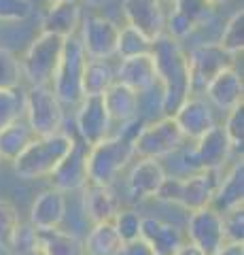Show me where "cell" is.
Listing matches in <instances>:
<instances>
[{
	"instance_id": "26",
	"label": "cell",
	"mask_w": 244,
	"mask_h": 255,
	"mask_svg": "<svg viewBox=\"0 0 244 255\" xmlns=\"http://www.w3.org/2000/svg\"><path fill=\"white\" fill-rule=\"evenodd\" d=\"M85 255H119L123 241L117 234L113 221L93 223L83 241Z\"/></svg>"
},
{
	"instance_id": "3",
	"label": "cell",
	"mask_w": 244,
	"mask_h": 255,
	"mask_svg": "<svg viewBox=\"0 0 244 255\" xmlns=\"http://www.w3.org/2000/svg\"><path fill=\"white\" fill-rule=\"evenodd\" d=\"M75 134L58 132L53 136H36L21 153L13 159V170L23 181L49 179L58 164L66 157L75 142Z\"/></svg>"
},
{
	"instance_id": "24",
	"label": "cell",
	"mask_w": 244,
	"mask_h": 255,
	"mask_svg": "<svg viewBox=\"0 0 244 255\" xmlns=\"http://www.w3.org/2000/svg\"><path fill=\"white\" fill-rule=\"evenodd\" d=\"M83 19V11L79 2H53L45 13L43 32H51L62 38H70L79 34Z\"/></svg>"
},
{
	"instance_id": "51",
	"label": "cell",
	"mask_w": 244,
	"mask_h": 255,
	"mask_svg": "<svg viewBox=\"0 0 244 255\" xmlns=\"http://www.w3.org/2000/svg\"><path fill=\"white\" fill-rule=\"evenodd\" d=\"M2 162H4V159H2V157H0V168H2Z\"/></svg>"
},
{
	"instance_id": "9",
	"label": "cell",
	"mask_w": 244,
	"mask_h": 255,
	"mask_svg": "<svg viewBox=\"0 0 244 255\" xmlns=\"http://www.w3.org/2000/svg\"><path fill=\"white\" fill-rule=\"evenodd\" d=\"M185 138L180 134L178 126L174 124L172 117H162L157 122L143 124L138 130L136 138H134V151L138 157H149V159H163L176 149L185 145Z\"/></svg>"
},
{
	"instance_id": "13",
	"label": "cell",
	"mask_w": 244,
	"mask_h": 255,
	"mask_svg": "<svg viewBox=\"0 0 244 255\" xmlns=\"http://www.w3.org/2000/svg\"><path fill=\"white\" fill-rule=\"evenodd\" d=\"M87 151H89L87 145H83L79 138H75L66 157L58 164V168L53 170L49 177L53 183V189L62 191V194H73V191H81L89 183Z\"/></svg>"
},
{
	"instance_id": "6",
	"label": "cell",
	"mask_w": 244,
	"mask_h": 255,
	"mask_svg": "<svg viewBox=\"0 0 244 255\" xmlns=\"http://www.w3.org/2000/svg\"><path fill=\"white\" fill-rule=\"evenodd\" d=\"M85 64H87V55L83 51L79 36L66 38L62 60L51 81V90L58 96V100L62 102L64 109H77V105L83 98L81 79H83Z\"/></svg>"
},
{
	"instance_id": "22",
	"label": "cell",
	"mask_w": 244,
	"mask_h": 255,
	"mask_svg": "<svg viewBox=\"0 0 244 255\" xmlns=\"http://www.w3.org/2000/svg\"><path fill=\"white\" fill-rule=\"evenodd\" d=\"M210 206L217 213H227L232 209L244 206V162L242 157L236 159L230 170L221 174V181L210 200Z\"/></svg>"
},
{
	"instance_id": "31",
	"label": "cell",
	"mask_w": 244,
	"mask_h": 255,
	"mask_svg": "<svg viewBox=\"0 0 244 255\" xmlns=\"http://www.w3.org/2000/svg\"><path fill=\"white\" fill-rule=\"evenodd\" d=\"M162 117H166V96H163V87L157 79L155 85L138 94V122L151 124Z\"/></svg>"
},
{
	"instance_id": "1",
	"label": "cell",
	"mask_w": 244,
	"mask_h": 255,
	"mask_svg": "<svg viewBox=\"0 0 244 255\" xmlns=\"http://www.w3.org/2000/svg\"><path fill=\"white\" fill-rule=\"evenodd\" d=\"M140 128H143V122L134 119V122L121 126L119 134H111L108 138L100 140L98 145L89 147V151H87L89 183L113 187L115 179L119 177L130 166L132 159L136 157L134 138H136Z\"/></svg>"
},
{
	"instance_id": "34",
	"label": "cell",
	"mask_w": 244,
	"mask_h": 255,
	"mask_svg": "<svg viewBox=\"0 0 244 255\" xmlns=\"http://www.w3.org/2000/svg\"><path fill=\"white\" fill-rule=\"evenodd\" d=\"M153 41L147 38L143 32L134 30L132 26H123L119 28V38H117V58H134V55H143V53H151Z\"/></svg>"
},
{
	"instance_id": "32",
	"label": "cell",
	"mask_w": 244,
	"mask_h": 255,
	"mask_svg": "<svg viewBox=\"0 0 244 255\" xmlns=\"http://www.w3.org/2000/svg\"><path fill=\"white\" fill-rule=\"evenodd\" d=\"M172 11L183 15L185 19L193 23L195 30H200L215 19L217 6L212 4L210 0H174V2H172Z\"/></svg>"
},
{
	"instance_id": "36",
	"label": "cell",
	"mask_w": 244,
	"mask_h": 255,
	"mask_svg": "<svg viewBox=\"0 0 244 255\" xmlns=\"http://www.w3.org/2000/svg\"><path fill=\"white\" fill-rule=\"evenodd\" d=\"M113 226L117 230V234L123 243L136 241L140 238V226H143V215L134 209H119L113 217Z\"/></svg>"
},
{
	"instance_id": "7",
	"label": "cell",
	"mask_w": 244,
	"mask_h": 255,
	"mask_svg": "<svg viewBox=\"0 0 244 255\" xmlns=\"http://www.w3.org/2000/svg\"><path fill=\"white\" fill-rule=\"evenodd\" d=\"M66 109L62 107L51 85H34L26 90V122L34 136H53L64 132Z\"/></svg>"
},
{
	"instance_id": "41",
	"label": "cell",
	"mask_w": 244,
	"mask_h": 255,
	"mask_svg": "<svg viewBox=\"0 0 244 255\" xmlns=\"http://www.w3.org/2000/svg\"><path fill=\"white\" fill-rule=\"evenodd\" d=\"M36 245H38V230L30 221H19V226L15 228V232H13L6 249H11V253L15 255V253L32 249V247H36Z\"/></svg>"
},
{
	"instance_id": "27",
	"label": "cell",
	"mask_w": 244,
	"mask_h": 255,
	"mask_svg": "<svg viewBox=\"0 0 244 255\" xmlns=\"http://www.w3.org/2000/svg\"><path fill=\"white\" fill-rule=\"evenodd\" d=\"M34 138L36 136H34L32 128L28 126L26 117L11 126H6L4 130H0V157H2L4 162H13Z\"/></svg>"
},
{
	"instance_id": "40",
	"label": "cell",
	"mask_w": 244,
	"mask_h": 255,
	"mask_svg": "<svg viewBox=\"0 0 244 255\" xmlns=\"http://www.w3.org/2000/svg\"><path fill=\"white\" fill-rule=\"evenodd\" d=\"M19 213L11 200L0 198V247H9V241L19 226Z\"/></svg>"
},
{
	"instance_id": "46",
	"label": "cell",
	"mask_w": 244,
	"mask_h": 255,
	"mask_svg": "<svg viewBox=\"0 0 244 255\" xmlns=\"http://www.w3.org/2000/svg\"><path fill=\"white\" fill-rule=\"evenodd\" d=\"M15 255H45V251L41 249V245H36V247H32V249L21 251V253H15Z\"/></svg>"
},
{
	"instance_id": "20",
	"label": "cell",
	"mask_w": 244,
	"mask_h": 255,
	"mask_svg": "<svg viewBox=\"0 0 244 255\" xmlns=\"http://www.w3.org/2000/svg\"><path fill=\"white\" fill-rule=\"evenodd\" d=\"M115 81L130 87L136 94L155 85L157 68H155L153 53H143V55H134V58L119 60V64L115 66Z\"/></svg>"
},
{
	"instance_id": "4",
	"label": "cell",
	"mask_w": 244,
	"mask_h": 255,
	"mask_svg": "<svg viewBox=\"0 0 244 255\" xmlns=\"http://www.w3.org/2000/svg\"><path fill=\"white\" fill-rule=\"evenodd\" d=\"M221 174L223 172L217 170H200L185 179L166 177L155 198L168 204H176L189 213L204 209V206H210V200L217 191L219 181H221Z\"/></svg>"
},
{
	"instance_id": "17",
	"label": "cell",
	"mask_w": 244,
	"mask_h": 255,
	"mask_svg": "<svg viewBox=\"0 0 244 255\" xmlns=\"http://www.w3.org/2000/svg\"><path fill=\"white\" fill-rule=\"evenodd\" d=\"M193 155L198 159L202 170H217L223 172V166L230 162V157L234 155L232 145L227 140L225 132L221 126H212L206 134H202L198 140L191 142Z\"/></svg>"
},
{
	"instance_id": "38",
	"label": "cell",
	"mask_w": 244,
	"mask_h": 255,
	"mask_svg": "<svg viewBox=\"0 0 244 255\" xmlns=\"http://www.w3.org/2000/svg\"><path fill=\"white\" fill-rule=\"evenodd\" d=\"M34 13L32 0H0V23L26 21Z\"/></svg>"
},
{
	"instance_id": "25",
	"label": "cell",
	"mask_w": 244,
	"mask_h": 255,
	"mask_svg": "<svg viewBox=\"0 0 244 255\" xmlns=\"http://www.w3.org/2000/svg\"><path fill=\"white\" fill-rule=\"evenodd\" d=\"M102 102H104L106 113L111 117L113 126L115 124L125 126V124L134 122V119H138V94L121 83L115 81L108 87V90L102 94Z\"/></svg>"
},
{
	"instance_id": "29",
	"label": "cell",
	"mask_w": 244,
	"mask_h": 255,
	"mask_svg": "<svg viewBox=\"0 0 244 255\" xmlns=\"http://www.w3.org/2000/svg\"><path fill=\"white\" fill-rule=\"evenodd\" d=\"M38 245H41L45 255H85L81 238L60 228L38 232Z\"/></svg>"
},
{
	"instance_id": "45",
	"label": "cell",
	"mask_w": 244,
	"mask_h": 255,
	"mask_svg": "<svg viewBox=\"0 0 244 255\" xmlns=\"http://www.w3.org/2000/svg\"><path fill=\"white\" fill-rule=\"evenodd\" d=\"M172 255H206V253H202L198 247H193L191 243H183Z\"/></svg>"
},
{
	"instance_id": "5",
	"label": "cell",
	"mask_w": 244,
	"mask_h": 255,
	"mask_svg": "<svg viewBox=\"0 0 244 255\" xmlns=\"http://www.w3.org/2000/svg\"><path fill=\"white\" fill-rule=\"evenodd\" d=\"M66 38L51 32H41L21 58V75L30 87L34 85H51L53 75L62 60Z\"/></svg>"
},
{
	"instance_id": "12",
	"label": "cell",
	"mask_w": 244,
	"mask_h": 255,
	"mask_svg": "<svg viewBox=\"0 0 244 255\" xmlns=\"http://www.w3.org/2000/svg\"><path fill=\"white\" fill-rule=\"evenodd\" d=\"M185 238L187 243L198 247L202 253L215 255L225 245L223 236V215L217 213L212 206L191 211L185 226Z\"/></svg>"
},
{
	"instance_id": "19",
	"label": "cell",
	"mask_w": 244,
	"mask_h": 255,
	"mask_svg": "<svg viewBox=\"0 0 244 255\" xmlns=\"http://www.w3.org/2000/svg\"><path fill=\"white\" fill-rule=\"evenodd\" d=\"M68 213V202H66V194H62L58 189H45L41 191L32 206H30V223L43 232V230H56L60 228L66 219Z\"/></svg>"
},
{
	"instance_id": "42",
	"label": "cell",
	"mask_w": 244,
	"mask_h": 255,
	"mask_svg": "<svg viewBox=\"0 0 244 255\" xmlns=\"http://www.w3.org/2000/svg\"><path fill=\"white\" fill-rule=\"evenodd\" d=\"M163 34H168L170 38H174V41H178V43H183L185 38L195 34V28H193L191 21L183 17V15L170 11V15H166V30H163Z\"/></svg>"
},
{
	"instance_id": "48",
	"label": "cell",
	"mask_w": 244,
	"mask_h": 255,
	"mask_svg": "<svg viewBox=\"0 0 244 255\" xmlns=\"http://www.w3.org/2000/svg\"><path fill=\"white\" fill-rule=\"evenodd\" d=\"M210 2H212V4H215V6H217V4H223V2H230V0H210Z\"/></svg>"
},
{
	"instance_id": "47",
	"label": "cell",
	"mask_w": 244,
	"mask_h": 255,
	"mask_svg": "<svg viewBox=\"0 0 244 255\" xmlns=\"http://www.w3.org/2000/svg\"><path fill=\"white\" fill-rule=\"evenodd\" d=\"M87 2H89L91 6H100V4H104L106 0H87Z\"/></svg>"
},
{
	"instance_id": "39",
	"label": "cell",
	"mask_w": 244,
	"mask_h": 255,
	"mask_svg": "<svg viewBox=\"0 0 244 255\" xmlns=\"http://www.w3.org/2000/svg\"><path fill=\"white\" fill-rule=\"evenodd\" d=\"M223 236L225 243L244 245V206L223 213Z\"/></svg>"
},
{
	"instance_id": "49",
	"label": "cell",
	"mask_w": 244,
	"mask_h": 255,
	"mask_svg": "<svg viewBox=\"0 0 244 255\" xmlns=\"http://www.w3.org/2000/svg\"><path fill=\"white\" fill-rule=\"evenodd\" d=\"M53 2H79V0H51V4Z\"/></svg>"
},
{
	"instance_id": "44",
	"label": "cell",
	"mask_w": 244,
	"mask_h": 255,
	"mask_svg": "<svg viewBox=\"0 0 244 255\" xmlns=\"http://www.w3.org/2000/svg\"><path fill=\"white\" fill-rule=\"evenodd\" d=\"M215 255H244V245H232L225 243L221 249H219Z\"/></svg>"
},
{
	"instance_id": "33",
	"label": "cell",
	"mask_w": 244,
	"mask_h": 255,
	"mask_svg": "<svg viewBox=\"0 0 244 255\" xmlns=\"http://www.w3.org/2000/svg\"><path fill=\"white\" fill-rule=\"evenodd\" d=\"M217 45L221 47L223 51L234 55V58L238 53H242V49H244V11L242 9L232 13V17L225 21Z\"/></svg>"
},
{
	"instance_id": "30",
	"label": "cell",
	"mask_w": 244,
	"mask_h": 255,
	"mask_svg": "<svg viewBox=\"0 0 244 255\" xmlns=\"http://www.w3.org/2000/svg\"><path fill=\"white\" fill-rule=\"evenodd\" d=\"M26 117V90L4 87L0 90V130Z\"/></svg>"
},
{
	"instance_id": "2",
	"label": "cell",
	"mask_w": 244,
	"mask_h": 255,
	"mask_svg": "<svg viewBox=\"0 0 244 255\" xmlns=\"http://www.w3.org/2000/svg\"><path fill=\"white\" fill-rule=\"evenodd\" d=\"M157 79L166 96V117H172L174 111L189 98V62L187 49L178 41L162 34L153 41L151 47Z\"/></svg>"
},
{
	"instance_id": "16",
	"label": "cell",
	"mask_w": 244,
	"mask_h": 255,
	"mask_svg": "<svg viewBox=\"0 0 244 255\" xmlns=\"http://www.w3.org/2000/svg\"><path fill=\"white\" fill-rule=\"evenodd\" d=\"M125 26L143 32L147 38L155 41L166 30V11L160 0H123L121 4Z\"/></svg>"
},
{
	"instance_id": "14",
	"label": "cell",
	"mask_w": 244,
	"mask_h": 255,
	"mask_svg": "<svg viewBox=\"0 0 244 255\" xmlns=\"http://www.w3.org/2000/svg\"><path fill=\"white\" fill-rule=\"evenodd\" d=\"M172 119H174V124L178 126V130L187 142L198 140L212 126H217L215 109L208 105L204 96H189L183 105L174 111Z\"/></svg>"
},
{
	"instance_id": "10",
	"label": "cell",
	"mask_w": 244,
	"mask_h": 255,
	"mask_svg": "<svg viewBox=\"0 0 244 255\" xmlns=\"http://www.w3.org/2000/svg\"><path fill=\"white\" fill-rule=\"evenodd\" d=\"M79 41L87 60H108L111 62L117 53V38L119 26L102 15H83L79 28Z\"/></svg>"
},
{
	"instance_id": "18",
	"label": "cell",
	"mask_w": 244,
	"mask_h": 255,
	"mask_svg": "<svg viewBox=\"0 0 244 255\" xmlns=\"http://www.w3.org/2000/svg\"><path fill=\"white\" fill-rule=\"evenodd\" d=\"M125 181H128V194L134 200H147L157 196L162 183L166 181V170L160 159L138 157V162L132 164Z\"/></svg>"
},
{
	"instance_id": "50",
	"label": "cell",
	"mask_w": 244,
	"mask_h": 255,
	"mask_svg": "<svg viewBox=\"0 0 244 255\" xmlns=\"http://www.w3.org/2000/svg\"><path fill=\"white\" fill-rule=\"evenodd\" d=\"M160 2H162V4H170V6H172V2H174V0H160Z\"/></svg>"
},
{
	"instance_id": "15",
	"label": "cell",
	"mask_w": 244,
	"mask_h": 255,
	"mask_svg": "<svg viewBox=\"0 0 244 255\" xmlns=\"http://www.w3.org/2000/svg\"><path fill=\"white\" fill-rule=\"evenodd\" d=\"M206 102L217 109L230 113L232 109L244 105V81L236 66H227L221 73H217L210 79V83L204 90Z\"/></svg>"
},
{
	"instance_id": "11",
	"label": "cell",
	"mask_w": 244,
	"mask_h": 255,
	"mask_svg": "<svg viewBox=\"0 0 244 255\" xmlns=\"http://www.w3.org/2000/svg\"><path fill=\"white\" fill-rule=\"evenodd\" d=\"M75 136L87 147L98 145L100 140L113 134V122L106 113L102 96H83L75 109Z\"/></svg>"
},
{
	"instance_id": "35",
	"label": "cell",
	"mask_w": 244,
	"mask_h": 255,
	"mask_svg": "<svg viewBox=\"0 0 244 255\" xmlns=\"http://www.w3.org/2000/svg\"><path fill=\"white\" fill-rule=\"evenodd\" d=\"M21 60L11 49L0 45V90L4 87H21Z\"/></svg>"
},
{
	"instance_id": "43",
	"label": "cell",
	"mask_w": 244,
	"mask_h": 255,
	"mask_svg": "<svg viewBox=\"0 0 244 255\" xmlns=\"http://www.w3.org/2000/svg\"><path fill=\"white\" fill-rule=\"evenodd\" d=\"M119 255H155V251L143 241V238H136V241L123 243Z\"/></svg>"
},
{
	"instance_id": "8",
	"label": "cell",
	"mask_w": 244,
	"mask_h": 255,
	"mask_svg": "<svg viewBox=\"0 0 244 255\" xmlns=\"http://www.w3.org/2000/svg\"><path fill=\"white\" fill-rule=\"evenodd\" d=\"M189 96H204L210 79L227 66H236V58L215 43H198L187 51Z\"/></svg>"
},
{
	"instance_id": "23",
	"label": "cell",
	"mask_w": 244,
	"mask_h": 255,
	"mask_svg": "<svg viewBox=\"0 0 244 255\" xmlns=\"http://www.w3.org/2000/svg\"><path fill=\"white\" fill-rule=\"evenodd\" d=\"M83 213L89 217L91 223H104L113 221V217L119 211V202L113 194V187L87 183L83 189Z\"/></svg>"
},
{
	"instance_id": "37",
	"label": "cell",
	"mask_w": 244,
	"mask_h": 255,
	"mask_svg": "<svg viewBox=\"0 0 244 255\" xmlns=\"http://www.w3.org/2000/svg\"><path fill=\"white\" fill-rule=\"evenodd\" d=\"M221 128H223L227 140H230L234 155L240 153V157H242V145H244V105L232 109L230 113L225 115V124Z\"/></svg>"
},
{
	"instance_id": "28",
	"label": "cell",
	"mask_w": 244,
	"mask_h": 255,
	"mask_svg": "<svg viewBox=\"0 0 244 255\" xmlns=\"http://www.w3.org/2000/svg\"><path fill=\"white\" fill-rule=\"evenodd\" d=\"M115 83V66L108 60H87L81 79L83 96H102Z\"/></svg>"
},
{
	"instance_id": "21",
	"label": "cell",
	"mask_w": 244,
	"mask_h": 255,
	"mask_svg": "<svg viewBox=\"0 0 244 255\" xmlns=\"http://www.w3.org/2000/svg\"><path fill=\"white\" fill-rule=\"evenodd\" d=\"M140 238L155 251V255H172L180 245L187 243L185 232L178 226L155 217H143Z\"/></svg>"
}]
</instances>
